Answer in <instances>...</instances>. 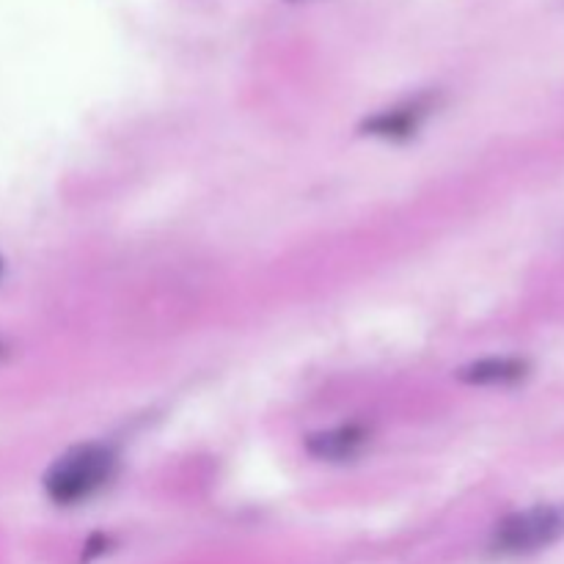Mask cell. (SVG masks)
Instances as JSON below:
<instances>
[{"instance_id": "cell-2", "label": "cell", "mask_w": 564, "mask_h": 564, "mask_svg": "<svg viewBox=\"0 0 564 564\" xmlns=\"http://www.w3.org/2000/svg\"><path fill=\"white\" fill-rule=\"evenodd\" d=\"M564 538V507L538 505L529 510L512 512L496 523L490 534V554L518 560L551 549Z\"/></svg>"}, {"instance_id": "cell-6", "label": "cell", "mask_w": 564, "mask_h": 564, "mask_svg": "<svg viewBox=\"0 0 564 564\" xmlns=\"http://www.w3.org/2000/svg\"><path fill=\"white\" fill-rule=\"evenodd\" d=\"M6 356V345H3V341H0V358H3Z\"/></svg>"}, {"instance_id": "cell-7", "label": "cell", "mask_w": 564, "mask_h": 564, "mask_svg": "<svg viewBox=\"0 0 564 564\" xmlns=\"http://www.w3.org/2000/svg\"><path fill=\"white\" fill-rule=\"evenodd\" d=\"M0 279H3V257H0Z\"/></svg>"}, {"instance_id": "cell-3", "label": "cell", "mask_w": 564, "mask_h": 564, "mask_svg": "<svg viewBox=\"0 0 564 564\" xmlns=\"http://www.w3.org/2000/svg\"><path fill=\"white\" fill-rule=\"evenodd\" d=\"M435 108V99L430 97H413L408 102L394 105V108H386L380 113L369 116L367 121L361 124V130L367 135L375 138H386V141H408L419 132V127L424 124L430 113Z\"/></svg>"}, {"instance_id": "cell-4", "label": "cell", "mask_w": 564, "mask_h": 564, "mask_svg": "<svg viewBox=\"0 0 564 564\" xmlns=\"http://www.w3.org/2000/svg\"><path fill=\"white\" fill-rule=\"evenodd\" d=\"M369 430L364 424H339L306 438V452L323 463H347L361 455L369 444Z\"/></svg>"}, {"instance_id": "cell-5", "label": "cell", "mask_w": 564, "mask_h": 564, "mask_svg": "<svg viewBox=\"0 0 564 564\" xmlns=\"http://www.w3.org/2000/svg\"><path fill=\"white\" fill-rule=\"evenodd\" d=\"M529 375V364L523 358H482L457 372V378L468 386H512L521 383Z\"/></svg>"}, {"instance_id": "cell-1", "label": "cell", "mask_w": 564, "mask_h": 564, "mask_svg": "<svg viewBox=\"0 0 564 564\" xmlns=\"http://www.w3.org/2000/svg\"><path fill=\"white\" fill-rule=\"evenodd\" d=\"M116 452L105 444H86L64 452L44 474V494L53 505L75 507L94 499L113 479Z\"/></svg>"}]
</instances>
